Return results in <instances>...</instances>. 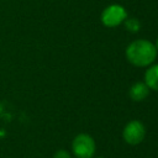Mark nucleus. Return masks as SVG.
Returning a JSON list of instances; mask_svg holds the SVG:
<instances>
[{"label": "nucleus", "instance_id": "f257e3e1", "mask_svg": "<svg viewBox=\"0 0 158 158\" xmlns=\"http://www.w3.org/2000/svg\"><path fill=\"white\" fill-rule=\"evenodd\" d=\"M157 54L158 52L156 49L154 43L144 38L131 42L125 51L127 62L139 68L149 67L151 64H153V62L157 58Z\"/></svg>", "mask_w": 158, "mask_h": 158}, {"label": "nucleus", "instance_id": "f03ea898", "mask_svg": "<svg viewBox=\"0 0 158 158\" xmlns=\"http://www.w3.org/2000/svg\"><path fill=\"white\" fill-rule=\"evenodd\" d=\"M95 151L96 143L88 133H79L72 141V152L77 158H93Z\"/></svg>", "mask_w": 158, "mask_h": 158}, {"label": "nucleus", "instance_id": "7ed1b4c3", "mask_svg": "<svg viewBox=\"0 0 158 158\" xmlns=\"http://www.w3.org/2000/svg\"><path fill=\"white\" fill-rule=\"evenodd\" d=\"M126 19H127V11L120 4H111L106 6L100 15L101 23L109 28L120 26L121 23L125 22Z\"/></svg>", "mask_w": 158, "mask_h": 158}, {"label": "nucleus", "instance_id": "20e7f679", "mask_svg": "<svg viewBox=\"0 0 158 158\" xmlns=\"http://www.w3.org/2000/svg\"><path fill=\"white\" fill-rule=\"evenodd\" d=\"M146 137V127L139 120L128 121L122 130V138L130 146L139 144Z\"/></svg>", "mask_w": 158, "mask_h": 158}, {"label": "nucleus", "instance_id": "39448f33", "mask_svg": "<svg viewBox=\"0 0 158 158\" xmlns=\"http://www.w3.org/2000/svg\"><path fill=\"white\" fill-rule=\"evenodd\" d=\"M148 95H149V89L144 84V81H137V83L132 84L130 90H128L130 99L132 101H136V102L143 101Z\"/></svg>", "mask_w": 158, "mask_h": 158}, {"label": "nucleus", "instance_id": "423d86ee", "mask_svg": "<svg viewBox=\"0 0 158 158\" xmlns=\"http://www.w3.org/2000/svg\"><path fill=\"white\" fill-rule=\"evenodd\" d=\"M144 84L149 90L158 91V63L151 64L144 72Z\"/></svg>", "mask_w": 158, "mask_h": 158}, {"label": "nucleus", "instance_id": "0eeeda50", "mask_svg": "<svg viewBox=\"0 0 158 158\" xmlns=\"http://www.w3.org/2000/svg\"><path fill=\"white\" fill-rule=\"evenodd\" d=\"M123 23H125L126 28L128 31H131V32H137L141 28V23H139V21L137 19H128L127 17Z\"/></svg>", "mask_w": 158, "mask_h": 158}, {"label": "nucleus", "instance_id": "6e6552de", "mask_svg": "<svg viewBox=\"0 0 158 158\" xmlns=\"http://www.w3.org/2000/svg\"><path fill=\"white\" fill-rule=\"evenodd\" d=\"M53 158H70V154H69V152L65 151V149H59V151H57V152L54 153Z\"/></svg>", "mask_w": 158, "mask_h": 158}, {"label": "nucleus", "instance_id": "1a4fd4ad", "mask_svg": "<svg viewBox=\"0 0 158 158\" xmlns=\"http://www.w3.org/2000/svg\"><path fill=\"white\" fill-rule=\"evenodd\" d=\"M154 46H156V49H157V52H158V37H157V40H156V43H154Z\"/></svg>", "mask_w": 158, "mask_h": 158}, {"label": "nucleus", "instance_id": "9d476101", "mask_svg": "<svg viewBox=\"0 0 158 158\" xmlns=\"http://www.w3.org/2000/svg\"><path fill=\"white\" fill-rule=\"evenodd\" d=\"M100 158H102V157H100Z\"/></svg>", "mask_w": 158, "mask_h": 158}]
</instances>
